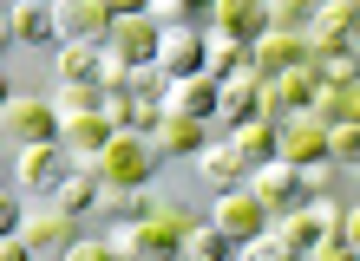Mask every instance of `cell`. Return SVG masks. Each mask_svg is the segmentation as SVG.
Masks as SVG:
<instances>
[{
    "label": "cell",
    "instance_id": "obj_1",
    "mask_svg": "<svg viewBox=\"0 0 360 261\" xmlns=\"http://www.w3.org/2000/svg\"><path fill=\"white\" fill-rule=\"evenodd\" d=\"M197 229V215L164 203L158 215H144V222H118L112 242H118V261H164V255H184V235Z\"/></svg>",
    "mask_w": 360,
    "mask_h": 261
},
{
    "label": "cell",
    "instance_id": "obj_2",
    "mask_svg": "<svg viewBox=\"0 0 360 261\" xmlns=\"http://www.w3.org/2000/svg\"><path fill=\"white\" fill-rule=\"evenodd\" d=\"M158 157H164V150L151 144V130H118V138L105 144L92 163H98V177L112 183V189H131V183H151Z\"/></svg>",
    "mask_w": 360,
    "mask_h": 261
},
{
    "label": "cell",
    "instance_id": "obj_3",
    "mask_svg": "<svg viewBox=\"0 0 360 261\" xmlns=\"http://www.w3.org/2000/svg\"><path fill=\"white\" fill-rule=\"evenodd\" d=\"M347 229V209L334 203V196H314V203H295L288 215H282V235H288V248L295 255H314L328 242V235H341Z\"/></svg>",
    "mask_w": 360,
    "mask_h": 261
},
{
    "label": "cell",
    "instance_id": "obj_4",
    "mask_svg": "<svg viewBox=\"0 0 360 261\" xmlns=\"http://www.w3.org/2000/svg\"><path fill=\"white\" fill-rule=\"evenodd\" d=\"M314 98H321V59H302V65H288V72H275V79H269V92H262V118L282 124L288 112H308Z\"/></svg>",
    "mask_w": 360,
    "mask_h": 261
},
{
    "label": "cell",
    "instance_id": "obj_5",
    "mask_svg": "<svg viewBox=\"0 0 360 261\" xmlns=\"http://www.w3.org/2000/svg\"><path fill=\"white\" fill-rule=\"evenodd\" d=\"M72 163H79V157H72L59 138H53V144H13V183H20V189H59V183L72 177Z\"/></svg>",
    "mask_w": 360,
    "mask_h": 261
},
{
    "label": "cell",
    "instance_id": "obj_6",
    "mask_svg": "<svg viewBox=\"0 0 360 261\" xmlns=\"http://www.w3.org/2000/svg\"><path fill=\"white\" fill-rule=\"evenodd\" d=\"M59 105H46V98H33V92H13L7 105H0V130H7L13 144H53L59 138Z\"/></svg>",
    "mask_w": 360,
    "mask_h": 261
},
{
    "label": "cell",
    "instance_id": "obj_7",
    "mask_svg": "<svg viewBox=\"0 0 360 261\" xmlns=\"http://www.w3.org/2000/svg\"><path fill=\"white\" fill-rule=\"evenodd\" d=\"M210 222H217L223 235H236V248H243L256 229H269V203H262L249 183H229V189H217V209H210Z\"/></svg>",
    "mask_w": 360,
    "mask_h": 261
},
{
    "label": "cell",
    "instance_id": "obj_8",
    "mask_svg": "<svg viewBox=\"0 0 360 261\" xmlns=\"http://www.w3.org/2000/svg\"><path fill=\"white\" fill-rule=\"evenodd\" d=\"M249 189H256L262 203H269V215H288V209L308 196V177H302V163L269 157V163H256V170H249Z\"/></svg>",
    "mask_w": 360,
    "mask_h": 261
},
{
    "label": "cell",
    "instance_id": "obj_9",
    "mask_svg": "<svg viewBox=\"0 0 360 261\" xmlns=\"http://www.w3.org/2000/svg\"><path fill=\"white\" fill-rule=\"evenodd\" d=\"M262 92H269V79L256 72V65H243V72L223 79V105H217V130H223V138H229L236 124L262 118Z\"/></svg>",
    "mask_w": 360,
    "mask_h": 261
},
{
    "label": "cell",
    "instance_id": "obj_10",
    "mask_svg": "<svg viewBox=\"0 0 360 261\" xmlns=\"http://www.w3.org/2000/svg\"><path fill=\"white\" fill-rule=\"evenodd\" d=\"M354 33H360V7H354V0H321L314 27L302 33V39H308V59H328V53H341Z\"/></svg>",
    "mask_w": 360,
    "mask_h": 261
},
{
    "label": "cell",
    "instance_id": "obj_11",
    "mask_svg": "<svg viewBox=\"0 0 360 261\" xmlns=\"http://www.w3.org/2000/svg\"><path fill=\"white\" fill-rule=\"evenodd\" d=\"M20 235H27V248L33 255H59V261H66L72 255V242H79V215L72 209H33L27 215V222H20Z\"/></svg>",
    "mask_w": 360,
    "mask_h": 261
},
{
    "label": "cell",
    "instance_id": "obj_12",
    "mask_svg": "<svg viewBox=\"0 0 360 261\" xmlns=\"http://www.w3.org/2000/svg\"><path fill=\"white\" fill-rule=\"evenodd\" d=\"M282 157H288V163H302V170L328 157V118L314 112V105H308V112H288V118H282Z\"/></svg>",
    "mask_w": 360,
    "mask_h": 261
},
{
    "label": "cell",
    "instance_id": "obj_13",
    "mask_svg": "<svg viewBox=\"0 0 360 261\" xmlns=\"http://www.w3.org/2000/svg\"><path fill=\"white\" fill-rule=\"evenodd\" d=\"M210 118H197V112H177V105H164V124L151 130V144L164 150V157H197V150L210 144Z\"/></svg>",
    "mask_w": 360,
    "mask_h": 261
},
{
    "label": "cell",
    "instance_id": "obj_14",
    "mask_svg": "<svg viewBox=\"0 0 360 261\" xmlns=\"http://www.w3.org/2000/svg\"><path fill=\"white\" fill-rule=\"evenodd\" d=\"M59 118H66V124H59V144H66L79 163H92L98 150L118 138V124L105 118V112H59Z\"/></svg>",
    "mask_w": 360,
    "mask_h": 261
},
{
    "label": "cell",
    "instance_id": "obj_15",
    "mask_svg": "<svg viewBox=\"0 0 360 261\" xmlns=\"http://www.w3.org/2000/svg\"><path fill=\"white\" fill-rule=\"evenodd\" d=\"M59 39H112V0H53Z\"/></svg>",
    "mask_w": 360,
    "mask_h": 261
},
{
    "label": "cell",
    "instance_id": "obj_16",
    "mask_svg": "<svg viewBox=\"0 0 360 261\" xmlns=\"http://www.w3.org/2000/svg\"><path fill=\"white\" fill-rule=\"evenodd\" d=\"M0 33H7V39H27V46H46V39H59V13H53V0H7Z\"/></svg>",
    "mask_w": 360,
    "mask_h": 261
},
{
    "label": "cell",
    "instance_id": "obj_17",
    "mask_svg": "<svg viewBox=\"0 0 360 261\" xmlns=\"http://www.w3.org/2000/svg\"><path fill=\"white\" fill-rule=\"evenodd\" d=\"M158 39H164V20L144 7V13H118L112 20V46L131 59V65H144V59H158Z\"/></svg>",
    "mask_w": 360,
    "mask_h": 261
},
{
    "label": "cell",
    "instance_id": "obj_18",
    "mask_svg": "<svg viewBox=\"0 0 360 261\" xmlns=\"http://www.w3.org/2000/svg\"><path fill=\"white\" fill-rule=\"evenodd\" d=\"M158 59L171 65L177 79H190V72H203V59H210V33L203 27H164V39H158Z\"/></svg>",
    "mask_w": 360,
    "mask_h": 261
},
{
    "label": "cell",
    "instance_id": "obj_19",
    "mask_svg": "<svg viewBox=\"0 0 360 261\" xmlns=\"http://www.w3.org/2000/svg\"><path fill=\"white\" fill-rule=\"evenodd\" d=\"M308 59V39L302 33H256V39H249V65H256V72L262 79H275V72H288V65H302Z\"/></svg>",
    "mask_w": 360,
    "mask_h": 261
},
{
    "label": "cell",
    "instance_id": "obj_20",
    "mask_svg": "<svg viewBox=\"0 0 360 261\" xmlns=\"http://www.w3.org/2000/svg\"><path fill=\"white\" fill-rule=\"evenodd\" d=\"M197 170H203V183H217V189H229V183H249V157L236 150V138H210L203 150H197Z\"/></svg>",
    "mask_w": 360,
    "mask_h": 261
},
{
    "label": "cell",
    "instance_id": "obj_21",
    "mask_svg": "<svg viewBox=\"0 0 360 261\" xmlns=\"http://www.w3.org/2000/svg\"><path fill=\"white\" fill-rule=\"evenodd\" d=\"M210 27L217 33H236V39H256L269 33V0H210Z\"/></svg>",
    "mask_w": 360,
    "mask_h": 261
},
{
    "label": "cell",
    "instance_id": "obj_22",
    "mask_svg": "<svg viewBox=\"0 0 360 261\" xmlns=\"http://www.w3.org/2000/svg\"><path fill=\"white\" fill-rule=\"evenodd\" d=\"M105 196H112V183L98 177V163H72V177L53 189V203H59V209H72V215H92Z\"/></svg>",
    "mask_w": 360,
    "mask_h": 261
},
{
    "label": "cell",
    "instance_id": "obj_23",
    "mask_svg": "<svg viewBox=\"0 0 360 261\" xmlns=\"http://www.w3.org/2000/svg\"><path fill=\"white\" fill-rule=\"evenodd\" d=\"M164 105H177V112H197V118H210V124H217L223 79H210V72H190V79H177V85H171V98H164Z\"/></svg>",
    "mask_w": 360,
    "mask_h": 261
},
{
    "label": "cell",
    "instance_id": "obj_24",
    "mask_svg": "<svg viewBox=\"0 0 360 261\" xmlns=\"http://www.w3.org/2000/svg\"><path fill=\"white\" fill-rule=\"evenodd\" d=\"M98 59H105V39H59V85L98 79Z\"/></svg>",
    "mask_w": 360,
    "mask_h": 261
},
{
    "label": "cell",
    "instance_id": "obj_25",
    "mask_svg": "<svg viewBox=\"0 0 360 261\" xmlns=\"http://www.w3.org/2000/svg\"><path fill=\"white\" fill-rule=\"evenodd\" d=\"M243 65H249V39L210 27V59H203V72H210V79H229V72H243Z\"/></svg>",
    "mask_w": 360,
    "mask_h": 261
},
{
    "label": "cell",
    "instance_id": "obj_26",
    "mask_svg": "<svg viewBox=\"0 0 360 261\" xmlns=\"http://www.w3.org/2000/svg\"><path fill=\"white\" fill-rule=\"evenodd\" d=\"M184 255L190 261H229V255H236V235H223L217 222H197L184 235Z\"/></svg>",
    "mask_w": 360,
    "mask_h": 261
},
{
    "label": "cell",
    "instance_id": "obj_27",
    "mask_svg": "<svg viewBox=\"0 0 360 261\" xmlns=\"http://www.w3.org/2000/svg\"><path fill=\"white\" fill-rule=\"evenodd\" d=\"M112 209H118V222H144V215L164 209V196L151 183H131V189H112Z\"/></svg>",
    "mask_w": 360,
    "mask_h": 261
},
{
    "label": "cell",
    "instance_id": "obj_28",
    "mask_svg": "<svg viewBox=\"0 0 360 261\" xmlns=\"http://www.w3.org/2000/svg\"><path fill=\"white\" fill-rule=\"evenodd\" d=\"M314 13H321V0H269V27L275 33H308Z\"/></svg>",
    "mask_w": 360,
    "mask_h": 261
},
{
    "label": "cell",
    "instance_id": "obj_29",
    "mask_svg": "<svg viewBox=\"0 0 360 261\" xmlns=\"http://www.w3.org/2000/svg\"><path fill=\"white\" fill-rule=\"evenodd\" d=\"M328 157L360 170V124H354V118H334V124H328Z\"/></svg>",
    "mask_w": 360,
    "mask_h": 261
},
{
    "label": "cell",
    "instance_id": "obj_30",
    "mask_svg": "<svg viewBox=\"0 0 360 261\" xmlns=\"http://www.w3.org/2000/svg\"><path fill=\"white\" fill-rule=\"evenodd\" d=\"M236 255H243V261H288L295 248H288V235H282V229H256Z\"/></svg>",
    "mask_w": 360,
    "mask_h": 261
},
{
    "label": "cell",
    "instance_id": "obj_31",
    "mask_svg": "<svg viewBox=\"0 0 360 261\" xmlns=\"http://www.w3.org/2000/svg\"><path fill=\"white\" fill-rule=\"evenodd\" d=\"M321 85H360V59H354V46H341V53L321 59Z\"/></svg>",
    "mask_w": 360,
    "mask_h": 261
},
{
    "label": "cell",
    "instance_id": "obj_32",
    "mask_svg": "<svg viewBox=\"0 0 360 261\" xmlns=\"http://www.w3.org/2000/svg\"><path fill=\"white\" fill-rule=\"evenodd\" d=\"M66 261H118V242H112V235H79Z\"/></svg>",
    "mask_w": 360,
    "mask_h": 261
},
{
    "label": "cell",
    "instance_id": "obj_33",
    "mask_svg": "<svg viewBox=\"0 0 360 261\" xmlns=\"http://www.w3.org/2000/svg\"><path fill=\"white\" fill-rule=\"evenodd\" d=\"M151 13L164 20V27H177V20H197V13H210V0H151Z\"/></svg>",
    "mask_w": 360,
    "mask_h": 261
},
{
    "label": "cell",
    "instance_id": "obj_34",
    "mask_svg": "<svg viewBox=\"0 0 360 261\" xmlns=\"http://www.w3.org/2000/svg\"><path fill=\"white\" fill-rule=\"evenodd\" d=\"M98 85H131V59H124L112 39H105V59H98Z\"/></svg>",
    "mask_w": 360,
    "mask_h": 261
},
{
    "label": "cell",
    "instance_id": "obj_35",
    "mask_svg": "<svg viewBox=\"0 0 360 261\" xmlns=\"http://www.w3.org/2000/svg\"><path fill=\"white\" fill-rule=\"evenodd\" d=\"M334 170H341L334 157H321V163H308V170H302V177H308V196H334Z\"/></svg>",
    "mask_w": 360,
    "mask_h": 261
},
{
    "label": "cell",
    "instance_id": "obj_36",
    "mask_svg": "<svg viewBox=\"0 0 360 261\" xmlns=\"http://www.w3.org/2000/svg\"><path fill=\"white\" fill-rule=\"evenodd\" d=\"M151 0H112V13H144Z\"/></svg>",
    "mask_w": 360,
    "mask_h": 261
},
{
    "label": "cell",
    "instance_id": "obj_37",
    "mask_svg": "<svg viewBox=\"0 0 360 261\" xmlns=\"http://www.w3.org/2000/svg\"><path fill=\"white\" fill-rule=\"evenodd\" d=\"M347 235H354V248H360V203L347 209Z\"/></svg>",
    "mask_w": 360,
    "mask_h": 261
},
{
    "label": "cell",
    "instance_id": "obj_38",
    "mask_svg": "<svg viewBox=\"0 0 360 261\" xmlns=\"http://www.w3.org/2000/svg\"><path fill=\"white\" fill-rule=\"evenodd\" d=\"M347 118L360 124V85H354V92H347Z\"/></svg>",
    "mask_w": 360,
    "mask_h": 261
},
{
    "label": "cell",
    "instance_id": "obj_39",
    "mask_svg": "<svg viewBox=\"0 0 360 261\" xmlns=\"http://www.w3.org/2000/svg\"><path fill=\"white\" fill-rule=\"evenodd\" d=\"M354 7H360V0H354Z\"/></svg>",
    "mask_w": 360,
    "mask_h": 261
}]
</instances>
